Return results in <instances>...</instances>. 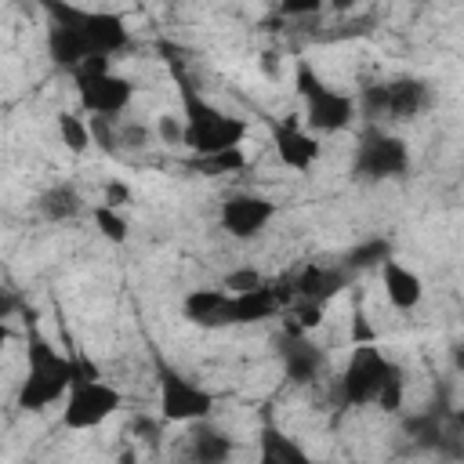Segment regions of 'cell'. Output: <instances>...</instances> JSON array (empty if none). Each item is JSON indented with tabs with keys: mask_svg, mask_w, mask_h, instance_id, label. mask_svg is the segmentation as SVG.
Here are the masks:
<instances>
[{
	"mask_svg": "<svg viewBox=\"0 0 464 464\" xmlns=\"http://www.w3.org/2000/svg\"><path fill=\"white\" fill-rule=\"evenodd\" d=\"M431 105V87L417 76H399L384 83V120H417Z\"/></svg>",
	"mask_w": 464,
	"mask_h": 464,
	"instance_id": "5bb4252c",
	"label": "cell"
},
{
	"mask_svg": "<svg viewBox=\"0 0 464 464\" xmlns=\"http://www.w3.org/2000/svg\"><path fill=\"white\" fill-rule=\"evenodd\" d=\"M192 424H196L192 428V439H188V457L192 460H199V464H221V460L232 457V439L221 428L207 424V417L203 420H192Z\"/></svg>",
	"mask_w": 464,
	"mask_h": 464,
	"instance_id": "ac0fdd59",
	"label": "cell"
},
{
	"mask_svg": "<svg viewBox=\"0 0 464 464\" xmlns=\"http://www.w3.org/2000/svg\"><path fill=\"white\" fill-rule=\"evenodd\" d=\"M326 7V0H276V11L283 18H312Z\"/></svg>",
	"mask_w": 464,
	"mask_h": 464,
	"instance_id": "83f0119b",
	"label": "cell"
},
{
	"mask_svg": "<svg viewBox=\"0 0 464 464\" xmlns=\"http://www.w3.org/2000/svg\"><path fill=\"white\" fill-rule=\"evenodd\" d=\"M406 170H410V145L399 134L370 123V130L355 145L352 174L359 181H392V178H402Z\"/></svg>",
	"mask_w": 464,
	"mask_h": 464,
	"instance_id": "ba28073f",
	"label": "cell"
},
{
	"mask_svg": "<svg viewBox=\"0 0 464 464\" xmlns=\"http://www.w3.org/2000/svg\"><path fill=\"white\" fill-rule=\"evenodd\" d=\"M214 410V392L185 377L181 370L163 366L160 370V420L163 424H192L210 417Z\"/></svg>",
	"mask_w": 464,
	"mask_h": 464,
	"instance_id": "9c48e42d",
	"label": "cell"
},
{
	"mask_svg": "<svg viewBox=\"0 0 464 464\" xmlns=\"http://www.w3.org/2000/svg\"><path fill=\"white\" fill-rule=\"evenodd\" d=\"M102 203H105V207H116V210H120L123 203H130V185H127V181H116V178H112V181H105Z\"/></svg>",
	"mask_w": 464,
	"mask_h": 464,
	"instance_id": "f546056e",
	"label": "cell"
},
{
	"mask_svg": "<svg viewBox=\"0 0 464 464\" xmlns=\"http://www.w3.org/2000/svg\"><path fill=\"white\" fill-rule=\"evenodd\" d=\"M47 14V22L69 29L83 47H87V58L94 54H120L127 44H130V29H127V18L116 14V11H91V7H80V4H69V0H36Z\"/></svg>",
	"mask_w": 464,
	"mask_h": 464,
	"instance_id": "3957f363",
	"label": "cell"
},
{
	"mask_svg": "<svg viewBox=\"0 0 464 464\" xmlns=\"http://www.w3.org/2000/svg\"><path fill=\"white\" fill-rule=\"evenodd\" d=\"M272 218H276V203L268 196H261V192H232V196H225L221 214H218L221 232H228L232 239L261 236L272 225Z\"/></svg>",
	"mask_w": 464,
	"mask_h": 464,
	"instance_id": "30bf717a",
	"label": "cell"
},
{
	"mask_svg": "<svg viewBox=\"0 0 464 464\" xmlns=\"http://www.w3.org/2000/svg\"><path fill=\"white\" fill-rule=\"evenodd\" d=\"M381 283H384V297L395 312H413L420 301H424V283L413 268L399 265L395 257H388L381 265Z\"/></svg>",
	"mask_w": 464,
	"mask_h": 464,
	"instance_id": "9a60e30c",
	"label": "cell"
},
{
	"mask_svg": "<svg viewBox=\"0 0 464 464\" xmlns=\"http://www.w3.org/2000/svg\"><path fill=\"white\" fill-rule=\"evenodd\" d=\"M286 301H290L286 290H276V286H268V283H257V286H250V290L232 294V301H228V319H232V326L265 323V319H272L276 312H283Z\"/></svg>",
	"mask_w": 464,
	"mask_h": 464,
	"instance_id": "7c38bea8",
	"label": "cell"
},
{
	"mask_svg": "<svg viewBox=\"0 0 464 464\" xmlns=\"http://www.w3.org/2000/svg\"><path fill=\"white\" fill-rule=\"evenodd\" d=\"M268 123H272V149H276L279 163L290 167V170H301V174L312 170L319 152H323L319 134H312L297 120H268Z\"/></svg>",
	"mask_w": 464,
	"mask_h": 464,
	"instance_id": "8fae6325",
	"label": "cell"
},
{
	"mask_svg": "<svg viewBox=\"0 0 464 464\" xmlns=\"http://www.w3.org/2000/svg\"><path fill=\"white\" fill-rule=\"evenodd\" d=\"M261 460L265 464H304L308 460V453L290 439V435H283L276 424H265L261 428Z\"/></svg>",
	"mask_w": 464,
	"mask_h": 464,
	"instance_id": "ffe728a7",
	"label": "cell"
},
{
	"mask_svg": "<svg viewBox=\"0 0 464 464\" xmlns=\"http://www.w3.org/2000/svg\"><path fill=\"white\" fill-rule=\"evenodd\" d=\"M192 167H196V170H203V174H210V178H218V174H239V170L246 167V152H243V145L218 149V152L196 156V160H192Z\"/></svg>",
	"mask_w": 464,
	"mask_h": 464,
	"instance_id": "7402d4cb",
	"label": "cell"
},
{
	"mask_svg": "<svg viewBox=\"0 0 464 464\" xmlns=\"http://www.w3.org/2000/svg\"><path fill=\"white\" fill-rule=\"evenodd\" d=\"M123 406L120 388H112L102 377H72L62 406V428L69 431H91L102 428L116 410Z\"/></svg>",
	"mask_w": 464,
	"mask_h": 464,
	"instance_id": "52a82bcc",
	"label": "cell"
},
{
	"mask_svg": "<svg viewBox=\"0 0 464 464\" xmlns=\"http://www.w3.org/2000/svg\"><path fill=\"white\" fill-rule=\"evenodd\" d=\"M174 80H178V94H181L185 145H188L196 156L243 145V138H246V120H243V116H225L221 109H214V105L185 80V72H174Z\"/></svg>",
	"mask_w": 464,
	"mask_h": 464,
	"instance_id": "7a4b0ae2",
	"label": "cell"
},
{
	"mask_svg": "<svg viewBox=\"0 0 464 464\" xmlns=\"http://www.w3.org/2000/svg\"><path fill=\"white\" fill-rule=\"evenodd\" d=\"M373 406H381L384 413H395L399 406H402V373L395 370L388 381H384V388L377 392V399H373Z\"/></svg>",
	"mask_w": 464,
	"mask_h": 464,
	"instance_id": "484cf974",
	"label": "cell"
},
{
	"mask_svg": "<svg viewBox=\"0 0 464 464\" xmlns=\"http://www.w3.org/2000/svg\"><path fill=\"white\" fill-rule=\"evenodd\" d=\"M257 283H261V272H257V268H232V272L225 276V290H228V294L250 290V286H257Z\"/></svg>",
	"mask_w": 464,
	"mask_h": 464,
	"instance_id": "f1b7e54d",
	"label": "cell"
},
{
	"mask_svg": "<svg viewBox=\"0 0 464 464\" xmlns=\"http://www.w3.org/2000/svg\"><path fill=\"white\" fill-rule=\"evenodd\" d=\"M72 83H76L80 105H83L91 116H120V112L134 102V83H130L127 76L112 72L105 54L83 58V62L72 69Z\"/></svg>",
	"mask_w": 464,
	"mask_h": 464,
	"instance_id": "5b68a950",
	"label": "cell"
},
{
	"mask_svg": "<svg viewBox=\"0 0 464 464\" xmlns=\"http://www.w3.org/2000/svg\"><path fill=\"white\" fill-rule=\"evenodd\" d=\"M323 370V348L308 341V334H286L283 344V373L294 384H312Z\"/></svg>",
	"mask_w": 464,
	"mask_h": 464,
	"instance_id": "e0dca14e",
	"label": "cell"
},
{
	"mask_svg": "<svg viewBox=\"0 0 464 464\" xmlns=\"http://www.w3.org/2000/svg\"><path fill=\"white\" fill-rule=\"evenodd\" d=\"M388 257H392V243H388L384 236H370V239L355 243V246L344 254L341 268H348V272H359V268H381Z\"/></svg>",
	"mask_w": 464,
	"mask_h": 464,
	"instance_id": "44dd1931",
	"label": "cell"
},
{
	"mask_svg": "<svg viewBox=\"0 0 464 464\" xmlns=\"http://www.w3.org/2000/svg\"><path fill=\"white\" fill-rule=\"evenodd\" d=\"M326 4H330V7L337 11V14H344V11H352V7L359 4V0H326Z\"/></svg>",
	"mask_w": 464,
	"mask_h": 464,
	"instance_id": "d6a6232c",
	"label": "cell"
},
{
	"mask_svg": "<svg viewBox=\"0 0 464 464\" xmlns=\"http://www.w3.org/2000/svg\"><path fill=\"white\" fill-rule=\"evenodd\" d=\"M58 138H62V145H65L69 152H76V156L94 145L87 120H80L76 112H58Z\"/></svg>",
	"mask_w": 464,
	"mask_h": 464,
	"instance_id": "603a6c76",
	"label": "cell"
},
{
	"mask_svg": "<svg viewBox=\"0 0 464 464\" xmlns=\"http://www.w3.org/2000/svg\"><path fill=\"white\" fill-rule=\"evenodd\" d=\"M76 377V359L58 352L47 337L40 334H29V344H25V377L18 384V410L22 413H44L51 402L65 399L69 384Z\"/></svg>",
	"mask_w": 464,
	"mask_h": 464,
	"instance_id": "6da1fadb",
	"label": "cell"
},
{
	"mask_svg": "<svg viewBox=\"0 0 464 464\" xmlns=\"http://www.w3.org/2000/svg\"><path fill=\"white\" fill-rule=\"evenodd\" d=\"M156 134H160L163 145H185V120L174 116V112H163L156 120Z\"/></svg>",
	"mask_w": 464,
	"mask_h": 464,
	"instance_id": "4316f807",
	"label": "cell"
},
{
	"mask_svg": "<svg viewBox=\"0 0 464 464\" xmlns=\"http://www.w3.org/2000/svg\"><path fill=\"white\" fill-rule=\"evenodd\" d=\"M352 341H355V344H362V341H377V330L366 323L362 308H355V334H352Z\"/></svg>",
	"mask_w": 464,
	"mask_h": 464,
	"instance_id": "1f68e13d",
	"label": "cell"
},
{
	"mask_svg": "<svg viewBox=\"0 0 464 464\" xmlns=\"http://www.w3.org/2000/svg\"><path fill=\"white\" fill-rule=\"evenodd\" d=\"M91 221H94V228H98L109 243H127V236H130V225H127V218H123L116 207H105V203L91 207Z\"/></svg>",
	"mask_w": 464,
	"mask_h": 464,
	"instance_id": "cb8c5ba5",
	"label": "cell"
},
{
	"mask_svg": "<svg viewBox=\"0 0 464 464\" xmlns=\"http://www.w3.org/2000/svg\"><path fill=\"white\" fill-rule=\"evenodd\" d=\"M399 366L377 348V341H362L355 344L348 366L337 377V395L344 406H370L377 399V392L384 388V381L395 373Z\"/></svg>",
	"mask_w": 464,
	"mask_h": 464,
	"instance_id": "8992f818",
	"label": "cell"
},
{
	"mask_svg": "<svg viewBox=\"0 0 464 464\" xmlns=\"http://www.w3.org/2000/svg\"><path fill=\"white\" fill-rule=\"evenodd\" d=\"M14 312H25V301L14 290H0V319H11Z\"/></svg>",
	"mask_w": 464,
	"mask_h": 464,
	"instance_id": "4dcf8cb0",
	"label": "cell"
},
{
	"mask_svg": "<svg viewBox=\"0 0 464 464\" xmlns=\"http://www.w3.org/2000/svg\"><path fill=\"white\" fill-rule=\"evenodd\" d=\"M294 91L304 102V127L312 134H337V130H344L359 116L355 112V98L348 91L330 87L312 69L308 58H297L294 62Z\"/></svg>",
	"mask_w": 464,
	"mask_h": 464,
	"instance_id": "277c9868",
	"label": "cell"
},
{
	"mask_svg": "<svg viewBox=\"0 0 464 464\" xmlns=\"http://www.w3.org/2000/svg\"><path fill=\"white\" fill-rule=\"evenodd\" d=\"M344 286H348V268H341V265H319V261H308V265L290 279L294 297L319 301V304H330Z\"/></svg>",
	"mask_w": 464,
	"mask_h": 464,
	"instance_id": "4fadbf2b",
	"label": "cell"
},
{
	"mask_svg": "<svg viewBox=\"0 0 464 464\" xmlns=\"http://www.w3.org/2000/svg\"><path fill=\"white\" fill-rule=\"evenodd\" d=\"M7 344H11V326H7V319H0V355Z\"/></svg>",
	"mask_w": 464,
	"mask_h": 464,
	"instance_id": "836d02e7",
	"label": "cell"
},
{
	"mask_svg": "<svg viewBox=\"0 0 464 464\" xmlns=\"http://www.w3.org/2000/svg\"><path fill=\"white\" fill-rule=\"evenodd\" d=\"M152 130L145 123H120L116 120V149H145Z\"/></svg>",
	"mask_w": 464,
	"mask_h": 464,
	"instance_id": "d4e9b609",
	"label": "cell"
},
{
	"mask_svg": "<svg viewBox=\"0 0 464 464\" xmlns=\"http://www.w3.org/2000/svg\"><path fill=\"white\" fill-rule=\"evenodd\" d=\"M228 301H232V294L225 286H199V290H188L185 294L181 312L196 326H232Z\"/></svg>",
	"mask_w": 464,
	"mask_h": 464,
	"instance_id": "2e32d148",
	"label": "cell"
},
{
	"mask_svg": "<svg viewBox=\"0 0 464 464\" xmlns=\"http://www.w3.org/2000/svg\"><path fill=\"white\" fill-rule=\"evenodd\" d=\"M36 207H40V214L47 221H69V218H76L83 210V199H80V192L69 181H58V185H51V188L40 192Z\"/></svg>",
	"mask_w": 464,
	"mask_h": 464,
	"instance_id": "d6986e66",
	"label": "cell"
}]
</instances>
